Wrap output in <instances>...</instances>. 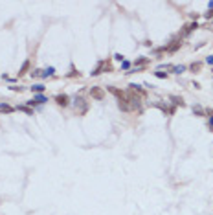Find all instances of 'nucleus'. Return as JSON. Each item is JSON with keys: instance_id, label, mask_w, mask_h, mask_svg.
Wrapping results in <instances>:
<instances>
[{"instance_id": "1", "label": "nucleus", "mask_w": 213, "mask_h": 215, "mask_svg": "<svg viewBox=\"0 0 213 215\" xmlns=\"http://www.w3.org/2000/svg\"><path fill=\"white\" fill-rule=\"evenodd\" d=\"M125 99L129 101L131 110H136V109L142 107V94H134V90H129V92L125 94Z\"/></svg>"}, {"instance_id": "2", "label": "nucleus", "mask_w": 213, "mask_h": 215, "mask_svg": "<svg viewBox=\"0 0 213 215\" xmlns=\"http://www.w3.org/2000/svg\"><path fill=\"white\" fill-rule=\"evenodd\" d=\"M90 96H92L94 99L101 101V99L105 98V90H103L101 86H92V88H90Z\"/></svg>"}, {"instance_id": "3", "label": "nucleus", "mask_w": 213, "mask_h": 215, "mask_svg": "<svg viewBox=\"0 0 213 215\" xmlns=\"http://www.w3.org/2000/svg\"><path fill=\"white\" fill-rule=\"evenodd\" d=\"M75 109H77L81 114H85V112L88 110V103H86L83 98H75Z\"/></svg>"}, {"instance_id": "4", "label": "nucleus", "mask_w": 213, "mask_h": 215, "mask_svg": "<svg viewBox=\"0 0 213 215\" xmlns=\"http://www.w3.org/2000/svg\"><path fill=\"white\" fill-rule=\"evenodd\" d=\"M55 103L61 105V107H66V105H68V96H66V94H59V96H55Z\"/></svg>"}, {"instance_id": "5", "label": "nucleus", "mask_w": 213, "mask_h": 215, "mask_svg": "<svg viewBox=\"0 0 213 215\" xmlns=\"http://www.w3.org/2000/svg\"><path fill=\"white\" fill-rule=\"evenodd\" d=\"M118 107H120V110H123V112H129L131 110V105H129V101L123 98V99H118Z\"/></svg>"}, {"instance_id": "6", "label": "nucleus", "mask_w": 213, "mask_h": 215, "mask_svg": "<svg viewBox=\"0 0 213 215\" xmlns=\"http://www.w3.org/2000/svg\"><path fill=\"white\" fill-rule=\"evenodd\" d=\"M46 101H48V99H46L42 94H39V96H35V98H33V101H28V103H29V105H33V103H37V105H42V103H46Z\"/></svg>"}, {"instance_id": "7", "label": "nucleus", "mask_w": 213, "mask_h": 215, "mask_svg": "<svg viewBox=\"0 0 213 215\" xmlns=\"http://www.w3.org/2000/svg\"><path fill=\"white\" fill-rule=\"evenodd\" d=\"M195 28H199V24H197V22H191V24H188V26H186V29H184V33H182V35H189V33H191V31H193V29H195Z\"/></svg>"}, {"instance_id": "8", "label": "nucleus", "mask_w": 213, "mask_h": 215, "mask_svg": "<svg viewBox=\"0 0 213 215\" xmlns=\"http://www.w3.org/2000/svg\"><path fill=\"white\" fill-rule=\"evenodd\" d=\"M108 90H110V92H112V94H114L118 99H123V98H125V92H121V90H118V88H114V86H110Z\"/></svg>"}, {"instance_id": "9", "label": "nucleus", "mask_w": 213, "mask_h": 215, "mask_svg": "<svg viewBox=\"0 0 213 215\" xmlns=\"http://www.w3.org/2000/svg\"><path fill=\"white\" fill-rule=\"evenodd\" d=\"M28 68H29V61H24V64H22V68H20V72H18V75H24V74L28 72Z\"/></svg>"}, {"instance_id": "10", "label": "nucleus", "mask_w": 213, "mask_h": 215, "mask_svg": "<svg viewBox=\"0 0 213 215\" xmlns=\"http://www.w3.org/2000/svg\"><path fill=\"white\" fill-rule=\"evenodd\" d=\"M0 110L2 112H13V107H9L7 103H0Z\"/></svg>"}, {"instance_id": "11", "label": "nucleus", "mask_w": 213, "mask_h": 215, "mask_svg": "<svg viewBox=\"0 0 213 215\" xmlns=\"http://www.w3.org/2000/svg\"><path fill=\"white\" fill-rule=\"evenodd\" d=\"M53 72H55V70H53V66H50L48 70H44V72L40 74V77H48V75H53Z\"/></svg>"}, {"instance_id": "12", "label": "nucleus", "mask_w": 213, "mask_h": 215, "mask_svg": "<svg viewBox=\"0 0 213 215\" xmlns=\"http://www.w3.org/2000/svg\"><path fill=\"white\" fill-rule=\"evenodd\" d=\"M173 42H175V44H171V46L167 48L169 52H175V50H178V46H180V40H173Z\"/></svg>"}, {"instance_id": "13", "label": "nucleus", "mask_w": 213, "mask_h": 215, "mask_svg": "<svg viewBox=\"0 0 213 215\" xmlns=\"http://www.w3.org/2000/svg\"><path fill=\"white\" fill-rule=\"evenodd\" d=\"M31 90H33V92H39V94H40V92L44 90V86H42V85H33V86H31Z\"/></svg>"}, {"instance_id": "14", "label": "nucleus", "mask_w": 213, "mask_h": 215, "mask_svg": "<svg viewBox=\"0 0 213 215\" xmlns=\"http://www.w3.org/2000/svg\"><path fill=\"white\" fill-rule=\"evenodd\" d=\"M200 66H202L200 63H193V64H191V72H199V70H200Z\"/></svg>"}, {"instance_id": "15", "label": "nucleus", "mask_w": 213, "mask_h": 215, "mask_svg": "<svg viewBox=\"0 0 213 215\" xmlns=\"http://www.w3.org/2000/svg\"><path fill=\"white\" fill-rule=\"evenodd\" d=\"M184 70H186V66H182V64H180V66H175V68H173V72H175V74H182Z\"/></svg>"}, {"instance_id": "16", "label": "nucleus", "mask_w": 213, "mask_h": 215, "mask_svg": "<svg viewBox=\"0 0 213 215\" xmlns=\"http://www.w3.org/2000/svg\"><path fill=\"white\" fill-rule=\"evenodd\" d=\"M114 59H116V61H121V63H123V61H125V59H123V55H121V53H116V55H114Z\"/></svg>"}, {"instance_id": "17", "label": "nucleus", "mask_w": 213, "mask_h": 215, "mask_svg": "<svg viewBox=\"0 0 213 215\" xmlns=\"http://www.w3.org/2000/svg\"><path fill=\"white\" fill-rule=\"evenodd\" d=\"M145 63H147V59H145V57H142V59H138L134 64H145Z\"/></svg>"}, {"instance_id": "18", "label": "nucleus", "mask_w": 213, "mask_h": 215, "mask_svg": "<svg viewBox=\"0 0 213 215\" xmlns=\"http://www.w3.org/2000/svg\"><path fill=\"white\" fill-rule=\"evenodd\" d=\"M129 66H131V63H129V61H123V63H121V68H123V70H127Z\"/></svg>"}, {"instance_id": "19", "label": "nucleus", "mask_w": 213, "mask_h": 215, "mask_svg": "<svg viewBox=\"0 0 213 215\" xmlns=\"http://www.w3.org/2000/svg\"><path fill=\"white\" fill-rule=\"evenodd\" d=\"M156 77H160V79H165V77H167V74H164V72H156Z\"/></svg>"}, {"instance_id": "20", "label": "nucleus", "mask_w": 213, "mask_h": 215, "mask_svg": "<svg viewBox=\"0 0 213 215\" xmlns=\"http://www.w3.org/2000/svg\"><path fill=\"white\" fill-rule=\"evenodd\" d=\"M193 112H195V114H199V116H202V109H200V107H195V109H193Z\"/></svg>"}, {"instance_id": "21", "label": "nucleus", "mask_w": 213, "mask_h": 215, "mask_svg": "<svg viewBox=\"0 0 213 215\" xmlns=\"http://www.w3.org/2000/svg\"><path fill=\"white\" fill-rule=\"evenodd\" d=\"M68 75H70V77H74V75H79V72H75V68H72V72H70Z\"/></svg>"}, {"instance_id": "22", "label": "nucleus", "mask_w": 213, "mask_h": 215, "mask_svg": "<svg viewBox=\"0 0 213 215\" xmlns=\"http://www.w3.org/2000/svg\"><path fill=\"white\" fill-rule=\"evenodd\" d=\"M20 110H24V112H28V114H31V109H28V107H18Z\"/></svg>"}, {"instance_id": "23", "label": "nucleus", "mask_w": 213, "mask_h": 215, "mask_svg": "<svg viewBox=\"0 0 213 215\" xmlns=\"http://www.w3.org/2000/svg\"><path fill=\"white\" fill-rule=\"evenodd\" d=\"M211 17H213V11H211V9H210V11L206 13V18H211Z\"/></svg>"}, {"instance_id": "24", "label": "nucleus", "mask_w": 213, "mask_h": 215, "mask_svg": "<svg viewBox=\"0 0 213 215\" xmlns=\"http://www.w3.org/2000/svg\"><path fill=\"white\" fill-rule=\"evenodd\" d=\"M206 61H208V64H213V55H211V57H208Z\"/></svg>"}, {"instance_id": "25", "label": "nucleus", "mask_w": 213, "mask_h": 215, "mask_svg": "<svg viewBox=\"0 0 213 215\" xmlns=\"http://www.w3.org/2000/svg\"><path fill=\"white\" fill-rule=\"evenodd\" d=\"M210 125L213 127V116H210Z\"/></svg>"}]
</instances>
